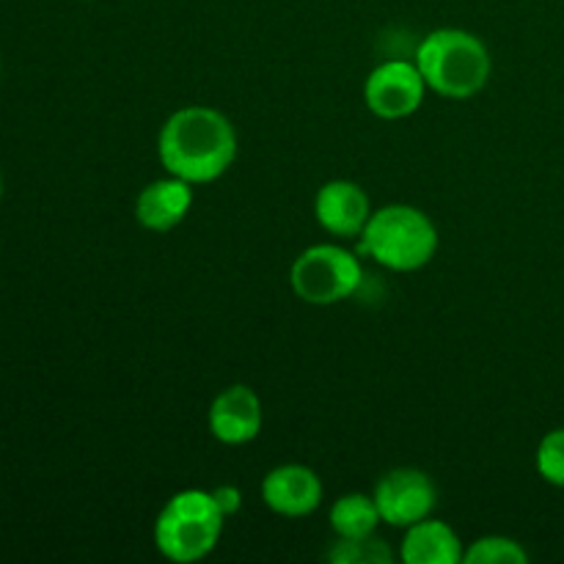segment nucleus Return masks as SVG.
Here are the masks:
<instances>
[{"label": "nucleus", "mask_w": 564, "mask_h": 564, "mask_svg": "<svg viewBox=\"0 0 564 564\" xmlns=\"http://www.w3.org/2000/svg\"><path fill=\"white\" fill-rule=\"evenodd\" d=\"M158 158L171 176L207 185L237 160V130L229 116L209 105H185L160 127Z\"/></svg>", "instance_id": "nucleus-1"}, {"label": "nucleus", "mask_w": 564, "mask_h": 564, "mask_svg": "<svg viewBox=\"0 0 564 564\" xmlns=\"http://www.w3.org/2000/svg\"><path fill=\"white\" fill-rule=\"evenodd\" d=\"M416 66L430 91L446 99H468L490 80V53L482 39L463 28H438L416 50Z\"/></svg>", "instance_id": "nucleus-2"}, {"label": "nucleus", "mask_w": 564, "mask_h": 564, "mask_svg": "<svg viewBox=\"0 0 564 564\" xmlns=\"http://www.w3.org/2000/svg\"><path fill=\"white\" fill-rule=\"evenodd\" d=\"M358 240L367 257L397 273H413L438 253V229L433 218L411 204H386L375 209Z\"/></svg>", "instance_id": "nucleus-3"}, {"label": "nucleus", "mask_w": 564, "mask_h": 564, "mask_svg": "<svg viewBox=\"0 0 564 564\" xmlns=\"http://www.w3.org/2000/svg\"><path fill=\"white\" fill-rule=\"evenodd\" d=\"M224 523L226 518L215 505L213 490H180L165 501L154 521V545L169 562H198L215 551Z\"/></svg>", "instance_id": "nucleus-4"}, {"label": "nucleus", "mask_w": 564, "mask_h": 564, "mask_svg": "<svg viewBox=\"0 0 564 564\" xmlns=\"http://www.w3.org/2000/svg\"><path fill=\"white\" fill-rule=\"evenodd\" d=\"M364 281L358 257L336 242H319L297 253L290 270L292 292L308 306H334L356 295Z\"/></svg>", "instance_id": "nucleus-5"}, {"label": "nucleus", "mask_w": 564, "mask_h": 564, "mask_svg": "<svg viewBox=\"0 0 564 564\" xmlns=\"http://www.w3.org/2000/svg\"><path fill=\"white\" fill-rule=\"evenodd\" d=\"M375 505L380 521L394 529H408L433 516L438 505L435 482L422 468H391L375 485Z\"/></svg>", "instance_id": "nucleus-6"}, {"label": "nucleus", "mask_w": 564, "mask_h": 564, "mask_svg": "<svg viewBox=\"0 0 564 564\" xmlns=\"http://www.w3.org/2000/svg\"><path fill=\"white\" fill-rule=\"evenodd\" d=\"M424 83L416 61H386L369 72L364 83V102L378 119L397 121L416 113L424 102Z\"/></svg>", "instance_id": "nucleus-7"}, {"label": "nucleus", "mask_w": 564, "mask_h": 564, "mask_svg": "<svg viewBox=\"0 0 564 564\" xmlns=\"http://www.w3.org/2000/svg\"><path fill=\"white\" fill-rule=\"evenodd\" d=\"M262 400L257 391L246 383L226 386L207 411L209 433L218 444L242 446L251 444L262 433Z\"/></svg>", "instance_id": "nucleus-8"}, {"label": "nucleus", "mask_w": 564, "mask_h": 564, "mask_svg": "<svg viewBox=\"0 0 564 564\" xmlns=\"http://www.w3.org/2000/svg\"><path fill=\"white\" fill-rule=\"evenodd\" d=\"M372 202L367 191L358 182L350 180H330L325 182L314 198V215L317 224L328 235L341 237V240H356L361 237L364 226L372 218Z\"/></svg>", "instance_id": "nucleus-9"}, {"label": "nucleus", "mask_w": 564, "mask_h": 564, "mask_svg": "<svg viewBox=\"0 0 564 564\" xmlns=\"http://www.w3.org/2000/svg\"><path fill=\"white\" fill-rule=\"evenodd\" d=\"M262 501L275 516L306 518L323 505V482L308 466L284 463L264 474Z\"/></svg>", "instance_id": "nucleus-10"}, {"label": "nucleus", "mask_w": 564, "mask_h": 564, "mask_svg": "<svg viewBox=\"0 0 564 564\" xmlns=\"http://www.w3.org/2000/svg\"><path fill=\"white\" fill-rule=\"evenodd\" d=\"M193 207V185L180 180V176H165L154 180L138 193L135 198V218L147 231H165L176 229L187 218Z\"/></svg>", "instance_id": "nucleus-11"}, {"label": "nucleus", "mask_w": 564, "mask_h": 564, "mask_svg": "<svg viewBox=\"0 0 564 564\" xmlns=\"http://www.w3.org/2000/svg\"><path fill=\"white\" fill-rule=\"evenodd\" d=\"M463 543L455 529L438 518H424L405 529L400 560L405 564H457L463 562Z\"/></svg>", "instance_id": "nucleus-12"}, {"label": "nucleus", "mask_w": 564, "mask_h": 564, "mask_svg": "<svg viewBox=\"0 0 564 564\" xmlns=\"http://www.w3.org/2000/svg\"><path fill=\"white\" fill-rule=\"evenodd\" d=\"M330 529H334L336 538L358 540L369 538V534L378 532L380 512L375 505V496L367 494H345L330 505Z\"/></svg>", "instance_id": "nucleus-13"}, {"label": "nucleus", "mask_w": 564, "mask_h": 564, "mask_svg": "<svg viewBox=\"0 0 564 564\" xmlns=\"http://www.w3.org/2000/svg\"><path fill=\"white\" fill-rule=\"evenodd\" d=\"M325 560L334 564H389L394 560V551L378 534H369V538L358 540L336 538V543L330 545Z\"/></svg>", "instance_id": "nucleus-14"}, {"label": "nucleus", "mask_w": 564, "mask_h": 564, "mask_svg": "<svg viewBox=\"0 0 564 564\" xmlns=\"http://www.w3.org/2000/svg\"><path fill=\"white\" fill-rule=\"evenodd\" d=\"M529 554L518 540L505 534L479 538L463 551V564H527Z\"/></svg>", "instance_id": "nucleus-15"}, {"label": "nucleus", "mask_w": 564, "mask_h": 564, "mask_svg": "<svg viewBox=\"0 0 564 564\" xmlns=\"http://www.w3.org/2000/svg\"><path fill=\"white\" fill-rule=\"evenodd\" d=\"M538 471L549 485L564 488V427L551 430L538 446Z\"/></svg>", "instance_id": "nucleus-16"}, {"label": "nucleus", "mask_w": 564, "mask_h": 564, "mask_svg": "<svg viewBox=\"0 0 564 564\" xmlns=\"http://www.w3.org/2000/svg\"><path fill=\"white\" fill-rule=\"evenodd\" d=\"M213 499L218 505V510L224 512V518L237 516L242 507V494L235 485H218V488H213Z\"/></svg>", "instance_id": "nucleus-17"}, {"label": "nucleus", "mask_w": 564, "mask_h": 564, "mask_svg": "<svg viewBox=\"0 0 564 564\" xmlns=\"http://www.w3.org/2000/svg\"><path fill=\"white\" fill-rule=\"evenodd\" d=\"M0 196H3V176H0Z\"/></svg>", "instance_id": "nucleus-18"}]
</instances>
